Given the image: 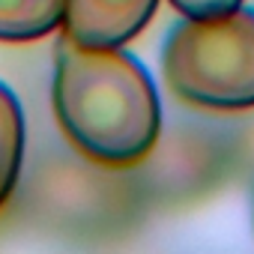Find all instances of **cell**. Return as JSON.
Masks as SVG:
<instances>
[{"mask_svg": "<svg viewBox=\"0 0 254 254\" xmlns=\"http://www.w3.org/2000/svg\"><path fill=\"white\" fill-rule=\"evenodd\" d=\"M51 102L66 138L108 168L147 159L162 132L159 90L123 45H81L63 33L54 48Z\"/></svg>", "mask_w": 254, "mask_h": 254, "instance_id": "6da1fadb", "label": "cell"}, {"mask_svg": "<svg viewBox=\"0 0 254 254\" xmlns=\"http://www.w3.org/2000/svg\"><path fill=\"white\" fill-rule=\"evenodd\" d=\"M162 75L189 105L206 111L254 108V9L183 15L162 42Z\"/></svg>", "mask_w": 254, "mask_h": 254, "instance_id": "7a4b0ae2", "label": "cell"}, {"mask_svg": "<svg viewBox=\"0 0 254 254\" xmlns=\"http://www.w3.org/2000/svg\"><path fill=\"white\" fill-rule=\"evenodd\" d=\"M159 0H66L63 33L81 45H126L156 15Z\"/></svg>", "mask_w": 254, "mask_h": 254, "instance_id": "3957f363", "label": "cell"}, {"mask_svg": "<svg viewBox=\"0 0 254 254\" xmlns=\"http://www.w3.org/2000/svg\"><path fill=\"white\" fill-rule=\"evenodd\" d=\"M66 0H0V42H36L63 27Z\"/></svg>", "mask_w": 254, "mask_h": 254, "instance_id": "277c9868", "label": "cell"}, {"mask_svg": "<svg viewBox=\"0 0 254 254\" xmlns=\"http://www.w3.org/2000/svg\"><path fill=\"white\" fill-rule=\"evenodd\" d=\"M24 111L18 96L0 81V206H3L18 183L24 162Z\"/></svg>", "mask_w": 254, "mask_h": 254, "instance_id": "5b68a950", "label": "cell"}, {"mask_svg": "<svg viewBox=\"0 0 254 254\" xmlns=\"http://www.w3.org/2000/svg\"><path fill=\"white\" fill-rule=\"evenodd\" d=\"M168 3L180 12V15H218L227 9L242 6V0H168Z\"/></svg>", "mask_w": 254, "mask_h": 254, "instance_id": "8992f818", "label": "cell"}, {"mask_svg": "<svg viewBox=\"0 0 254 254\" xmlns=\"http://www.w3.org/2000/svg\"><path fill=\"white\" fill-rule=\"evenodd\" d=\"M251 221H254V200H251Z\"/></svg>", "mask_w": 254, "mask_h": 254, "instance_id": "52a82bcc", "label": "cell"}]
</instances>
